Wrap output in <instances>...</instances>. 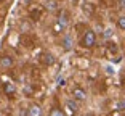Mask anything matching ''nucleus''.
Listing matches in <instances>:
<instances>
[{"instance_id":"nucleus-1","label":"nucleus","mask_w":125,"mask_h":116,"mask_svg":"<svg viewBox=\"0 0 125 116\" xmlns=\"http://www.w3.org/2000/svg\"><path fill=\"white\" fill-rule=\"evenodd\" d=\"M80 45L85 47V49H92V47H95L96 45V34H95V31H92V29L85 31L83 37H82V40H80Z\"/></svg>"},{"instance_id":"nucleus-6","label":"nucleus","mask_w":125,"mask_h":116,"mask_svg":"<svg viewBox=\"0 0 125 116\" xmlns=\"http://www.w3.org/2000/svg\"><path fill=\"white\" fill-rule=\"evenodd\" d=\"M0 66L2 68H11L13 66V58L8 56V55L2 56V58H0Z\"/></svg>"},{"instance_id":"nucleus-7","label":"nucleus","mask_w":125,"mask_h":116,"mask_svg":"<svg viewBox=\"0 0 125 116\" xmlns=\"http://www.w3.org/2000/svg\"><path fill=\"white\" fill-rule=\"evenodd\" d=\"M3 92H5L7 95L15 94V92H16V87H15V84H11V82H5V84H3Z\"/></svg>"},{"instance_id":"nucleus-5","label":"nucleus","mask_w":125,"mask_h":116,"mask_svg":"<svg viewBox=\"0 0 125 116\" xmlns=\"http://www.w3.org/2000/svg\"><path fill=\"white\" fill-rule=\"evenodd\" d=\"M62 49L66 50V52H71V50H72V47H74V42H72V37H71L69 34H66V36H64V39H62Z\"/></svg>"},{"instance_id":"nucleus-16","label":"nucleus","mask_w":125,"mask_h":116,"mask_svg":"<svg viewBox=\"0 0 125 116\" xmlns=\"http://www.w3.org/2000/svg\"><path fill=\"white\" fill-rule=\"evenodd\" d=\"M119 5H120V8L125 10V0H119Z\"/></svg>"},{"instance_id":"nucleus-15","label":"nucleus","mask_w":125,"mask_h":116,"mask_svg":"<svg viewBox=\"0 0 125 116\" xmlns=\"http://www.w3.org/2000/svg\"><path fill=\"white\" fill-rule=\"evenodd\" d=\"M117 110H120V111H124V110H125V100H120L117 103Z\"/></svg>"},{"instance_id":"nucleus-2","label":"nucleus","mask_w":125,"mask_h":116,"mask_svg":"<svg viewBox=\"0 0 125 116\" xmlns=\"http://www.w3.org/2000/svg\"><path fill=\"white\" fill-rule=\"evenodd\" d=\"M64 110H66L67 116H75L77 115V110H79V105L75 103V100H67L66 105H64Z\"/></svg>"},{"instance_id":"nucleus-4","label":"nucleus","mask_w":125,"mask_h":116,"mask_svg":"<svg viewBox=\"0 0 125 116\" xmlns=\"http://www.w3.org/2000/svg\"><path fill=\"white\" fill-rule=\"evenodd\" d=\"M27 116H42V108H40V105L32 103V105L27 108Z\"/></svg>"},{"instance_id":"nucleus-11","label":"nucleus","mask_w":125,"mask_h":116,"mask_svg":"<svg viewBox=\"0 0 125 116\" xmlns=\"http://www.w3.org/2000/svg\"><path fill=\"white\" fill-rule=\"evenodd\" d=\"M117 27L122 31H125V16H119L117 18Z\"/></svg>"},{"instance_id":"nucleus-17","label":"nucleus","mask_w":125,"mask_h":116,"mask_svg":"<svg viewBox=\"0 0 125 116\" xmlns=\"http://www.w3.org/2000/svg\"><path fill=\"white\" fill-rule=\"evenodd\" d=\"M87 116H92V115H87Z\"/></svg>"},{"instance_id":"nucleus-8","label":"nucleus","mask_w":125,"mask_h":116,"mask_svg":"<svg viewBox=\"0 0 125 116\" xmlns=\"http://www.w3.org/2000/svg\"><path fill=\"white\" fill-rule=\"evenodd\" d=\"M42 61H43V64L50 66V64H53V63H55V56H53L52 53H45V55L42 56Z\"/></svg>"},{"instance_id":"nucleus-9","label":"nucleus","mask_w":125,"mask_h":116,"mask_svg":"<svg viewBox=\"0 0 125 116\" xmlns=\"http://www.w3.org/2000/svg\"><path fill=\"white\" fill-rule=\"evenodd\" d=\"M58 23H61L64 27H67V23H69V21H67V13H66V11H62L61 15L58 16Z\"/></svg>"},{"instance_id":"nucleus-10","label":"nucleus","mask_w":125,"mask_h":116,"mask_svg":"<svg viewBox=\"0 0 125 116\" xmlns=\"http://www.w3.org/2000/svg\"><path fill=\"white\" fill-rule=\"evenodd\" d=\"M64 29H66V27L62 26L61 23H58V21H56L55 24H53V32H55V34H61V32H62Z\"/></svg>"},{"instance_id":"nucleus-14","label":"nucleus","mask_w":125,"mask_h":116,"mask_svg":"<svg viewBox=\"0 0 125 116\" xmlns=\"http://www.w3.org/2000/svg\"><path fill=\"white\" fill-rule=\"evenodd\" d=\"M103 37L104 39H111V37H112V31H111V29H106L103 32Z\"/></svg>"},{"instance_id":"nucleus-12","label":"nucleus","mask_w":125,"mask_h":116,"mask_svg":"<svg viewBox=\"0 0 125 116\" xmlns=\"http://www.w3.org/2000/svg\"><path fill=\"white\" fill-rule=\"evenodd\" d=\"M45 7H47L48 10H56V7H58V3H56L55 0H48L47 3H45Z\"/></svg>"},{"instance_id":"nucleus-3","label":"nucleus","mask_w":125,"mask_h":116,"mask_svg":"<svg viewBox=\"0 0 125 116\" xmlns=\"http://www.w3.org/2000/svg\"><path fill=\"white\" fill-rule=\"evenodd\" d=\"M72 97L75 102H83L87 98V92H85L82 87H74L72 89Z\"/></svg>"},{"instance_id":"nucleus-13","label":"nucleus","mask_w":125,"mask_h":116,"mask_svg":"<svg viewBox=\"0 0 125 116\" xmlns=\"http://www.w3.org/2000/svg\"><path fill=\"white\" fill-rule=\"evenodd\" d=\"M50 116H67V115L64 111H61V110H52Z\"/></svg>"}]
</instances>
